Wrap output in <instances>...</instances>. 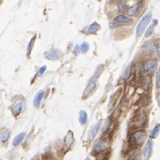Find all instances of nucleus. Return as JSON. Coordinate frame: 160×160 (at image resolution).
<instances>
[{
	"label": "nucleus",
	"instance_id": "1",
	"mask_svg": "<svg viewBox=\"0 0 160 160\" xmlns=\"http://www.w3.org/2000/svg\"><path fill=\"white\" fill-rule=\"evenodd\" d=\"M147 139V133L143 129H139L135 131L130 139H129V144L131 146H141Z\"/></svg>",
	"mask_w": 160,
	"mask_h": 160
},
{
	"label": "nucleus",
	"instance_id": "2",
	"mask_svg": "<svg viewBox=\"0 0 160 160\" xmlns=\"http://www.w3.org/2000/svg\"><path fill=\"white\" fill-rule=\"evenodd\" d=\"M151 16H152V13L151 12H148L146 14V15L141 19V21L139 22L137 30H136V34L137 36H141V34L144 33V31L146 30L148 24H149L150 20H151Z\"/></svg>",
	"mask_w": 160,
	"mask_h": 160
},
{
	"label": "nucleus",
	"instance_id": "3",
	"mask_svg": "<svg viewBox=\"0 0 160 160\" xmlns=\"http://www.w3.org/2000/svg\"><path fill=\"white\" fill-rule=\"evenodd\" d=\"M24 109H25V100H17L11 106L12 112L15 116H17L20 113H22L24 110Z\"/></svg>",
	"mask_w": 160,
	"mask_h": 160
},
{
	"label": "nucleus",
	"instance_id": "4",
	"mask_svg": "<svg viewBox=\"0 0 160 160\" xmlns=\"http://www.w3.org/2000/svg\"><path fill=\"white\" fill-rule=\"evenodd\" d=\"M63 56V54L60 50L58 49H52V50H49L47 51L45 54H44V57L49 60V61H58L62 58Z\"/></svg>",
	"mask_w": 160,
	"mask_h": 160
},
{
	"label": "nucleus",
	"instance_id": "5",
	"mask_svg": "<svg viewBox=\"0 0 160 160\" xmlns=\"http://www.w3.org/2000/svg\"><path fill=\"white\" fill-rule=\"evenodd\" d=\"M157 65H158V63H157L156 60H154V59H149V60H148V61L145 63V64H144V69H145L146 73H148V74H152V73L156 71Z\"/></svg>",
	"mask_w": 160,
	"mask_h": 160
},
{
	"label": "nucleus",
	"instance_id": "6",
	"mask_svg": "<svg viewBox=\"0 0 160 160\" xmlns=\"http://www.w3.org/2000/svg\"><path fill=\"white\" fill-rule=\"evenodd\" d=\"M153 141L151 139L148 140L147 142V145L143 150V158L145 160H149V158L151 157L152 155V151H153Z\"/></svg>",
	"mask_w": 160,
	"mask_h": 160
},
{
	"label": "nucleus",
	"instance_id": "7",
	"mask_svg": "<svg viewBox=\"0 0 160 160\" xmlns=\"http://www.w3.org/2000/svg\"><path fill=\"white\" fill-rule=\"evenodd\" d=\"M106 149H107V142L103 139H100L95 144V146L92 149V152H93V154H96V153L99 154V153L103 152Z\"/></svg>",
	"mask_w": 160,
	"mask_h": 160
},
{
	"label": "nucleus",
	"instance_id": "8",
	"mask_svg": "<svg viewBox=\"0 0 160 160\" xmlns=\"http://www.w3.org/2000/svg\"><path fill=\"white\" fill-rule=\"evenodd\" d=\"M113 21H114V23H117V24H131L133 22V20L131 18H129V16L123 15L116 16Z\"/></svg>",
	"mask_w": 160,
	"mask_h": 160
},
{
	"label": "nucleus",
	"instance_id": "9",
	"mask_svg": "<svg viewBox=\"0 0 160 160\" xmlns=\"http://www.w3.org/2000/svg\"><path fill=\"white\" fill-rule=\"evenodd\" d=\"M146 121H147V116H146V114L141 113V114H139V115H138L136 117V119H135V122H134L135 127H138V128L142 127V126L145 125Z\"/></svg>",
	"mask_w": 160,
	"mask_h": 160
},
{
	"label": "nucleus",
	"instance_id": "10",
	"mask_svg": "<svg viewBox=\"0 0 160 160\" xmlns=\"http://www.w3.org/2000/svg\"><path fill=\"white\" fill-rule=\"evenodd\" d=\"M44 90H40V91H38L36 93V95L34 98V102H33V104H34V106L35 108H39L40 107L41 102H42V100L44 99Z\"/></svg>",
	"mask_w": 160,
	"mask_h": 160
},
{
	"label": "nucleus",
	"instance_id": "11",
	"mask_svg": "<svg viewBox=\"0 0 160 160\" xmlns=\"http://www.w3.org/2000/svg\"><path fill=\"white\" fill-rule=\"evenodd\" d=\"M99 129H100V123L99 122L94 124V125H92L90 127V129L89 130V134H88L89 140H92L96 137V135H97V133L99 131Z\"/></svg>",
	"mask_w": 160,
	"mask_h": 160
},
{
	"label": "nucleus",
	"instance_id": "12",
	"mask_svg": "<svg viewBox=\"0 0 160 160\" xmlns=\"http://www.w3.org/2000/svg\"><path fill=\"white\" fill-rule=\"evenodd\" d=\"M96 89V81H95V80H90V82H89V84L87 85V87L85 88V90H84V97H87L89 94H90L94 90Z\"/></svg>",
	"mask_w": 160,
	"mask_h": 160
},
{
	"label": "nucleus",
	"instance_id": "13",
	"mask_svg": "<svg viewBox=\"0 0 160 160\" xmlns=\"http://www.w3.org/2000/svg\"><path fill=\"white\" fill-rule=\"evenodd\" d=\"M73 142H74L73 133L72 131H69V132H68V134H67V136H66V138H65V139H64L65 146H66L68 149H70V148H71V146L73 144Z\"/></svg>",
	"mask_w": 160,
	"mask_h": 160
},
{
	"label": "nucleus",
	"instance_id": "14",
	"mask_svg": "<svg viewBox=\"0 0 160 160\" xmlns=\"http://www.w3.org/2000/svg\"><path fill=\"white\" fill-rule=\"evenodd\" d=\"M24 138H25V133H20V134L16 135L15 138L13 139V146L16 147V146L20 145L23 142V140L24 139Z\"/></svg>",
	"mask_w": 160,
	"mask_h": 160
},
{
	"label": "nucleus",
	"instance_id": "15",
	"mask_svg": "<svg viewBox=\"0 0 160 160\" xmlns=\"http://www.w3.org/2000/svg\"><path fill=\"white\" fill-rule=\"evenodd\" d=\"M10 137V132L7 129H3L0 131V142L5 143L9 139Z\"/></svg>",
	"mask_w": 160,
	"mask_h": 160
},
{
	"label": "nucleus",
	"instance_id": "16",
	"mask_svg": "<svg viewBox=\"0 0 160 160\" xmlns=\"http://www.w3.org/2000/svg\"><path fill=\"white\" fill-rule=\"evenodd\" d=\"M100 29V25L98 23L95 22V23L91 24L89 26V28H88V34H96Z\"/></svg>",
	"mask_w": 160,
	"mask_h": 160
},
{
	"label": "nucleus",
	"instance_id": "17",
	"mask_svg": "<svg viewBox=\"0 0 160 160\" xmlns=\"http://www.w3.org/2000/svg\"><path fill=\"white\" fill-rule=\"evenodd\" d=\"M129 159L130 160H139L140 159V154L139 150L138 149H134L129 152Z\"/></svg>",
	"mask_w": 160,
	"mask_h": 160
},
{
	"label": "nucleus",
	"instance_id": "18",
	"mask_svg": "<svg viewBox=\"0 0 160 160\" xmlns=\"http://www.w3.org/2000/svg\"><path fill=\"white\" fill-rule=\"evenodd\" d=\"M88 120V114L85 110H80L79 114V121L81 125H85Z\"/></svg>",
	"mask_w": 160,
	"mask_h": 160
},
{
	"label": "nucleus",
	"instance_id": "19",
	"mask_svg": "<svg viewBox=\"0 0 160 160\" xmlns=\"http://www.w3.org/2000/svg\"><path fill=\"white\" fill-rule=\"evenodd\" d=\"M157 24H158V20H154V23H153L151 25L149 26V28L147 29V31H146V33H145V36H146V37L151 36V34H152L153 32H154V28H155V26L157 25Z\"/></svg>",
	"mask_w": 160,
	"mask_h": 160
},
{
	"label": "nucleus",
	"instance_id": "20",
	"mask_svg": "<svg viewBox=\"0 0 160 160\" xmlns=\"http://www.w3.org/2000/svg\"><path fill=\"white\" fill-rule=\"evenodd\" d=\"M139 6H140V4H137V5L131 6V7L128 10V14H129V15H136L137 13H138V10H139Z\"/></svg>",
	"mask_w": 160,
	"mask_h": 160
},
{
	"label": "nucleus",
	"instance_id": "21",
	"mask_svg": "<svg viewBox=\"0 0 160 160\" xmlns=\"http://www.w3.org/2000/svg\"><path fill=\"white\" fill-rule=\"evenodd\" d=\"M160 132V124L157 125L152 130H151V133H150V139H156L158 137V135L159 134Z\"/></svg>",
	"mask_w": 160,
	"mask_h": 160
},
{
	"label": "nucleus",
	"instance_id": "22",
	"mask_svg": "<svg viewBox=\"0 0 160 160\" xmlns=\"http://www.w3.org/2000/svg\"><path fill=\"white\" fill-rule=\"evenodd\" d=\"M35 40H36V36H34V37L31 39V41L29 42L28 46H27V56L30 55V54H31V52H32V50H33V48H34V45Z\"/></svg>",
	"mask_w": 160,
	"mask_h": 160
},
{
	"label": "nucleus",
	"instance_id": "23",
	"mask_svg": "<svg viewBox=\"0 0 160 160\" xmlns=\"http://www.w3.org/2000/svg\"><path fill=\"white\" fill-rule=\"evenodd\" d=\"M131 69H132V64H129V65L126 68V70H125L124 73L122 74V78H123V79L127 80V79H129V76L131 75Z\"/></svg>",
	"mask_w": 160,
	"mask_h": 160
},
{
	"label": "nucleus",
	"instance_id": "24",
	"mask_svg": "<svg viewBox=\"0 0 160 160\" xmlns=\"http://www.w3.org/2000/svg\"><path fill=\"white\" fill-rule=\"evenodd\" d=\"M80 53H82V54H86V53L89 51V49H90V45H89L88 43L84 42V43H82V44L80 45Z\"/></svg>",
	"mask_w": 160,
	"mask_h": 160
},
{
	"label": "nucleus",
	"instance_id": "25",
	"mask_svg": "<svg viewBox=\"0 0 160 160\" xmlns=\"http://www.w3.org/2000/svg\"><path fill=\"white\" fill-rule=\"evenodd\" d=\"M126 6H127V4L124 0H120L118 4V8H119V11L120 12H123L126 9Z\"/></svg>",
	"mask_w": 160,
	"mask_h": 160
},
{
	"label": "nucleus",
	"instance_id": "26",
	"mask_svg": "<svg viewBox=\"0 0 160 160\" xmlns=\"http://www.w3.org/2000/svg\"><path fill=\"white\" fill-rule=\"evenodd\" d=\"M45 71H46V66H45V65L40 67L39 70H38V75H39V76H42V75L45 73Z\"/></svg>",
	"mask_w": 160,
	"mask_h": 160
},
{
	"label": "nucleus",
	"instance_id": "27",
	"mask_svg": "<svg viewBox=\"0 0 160 160\" xmlns=\"http://www.w3.org/2000/svg\"><path fill=\"white\" fill-rule=\"evenodd\" d=\"M144 82H145V84L143 85L145 88H149V86L150 85V82H151V79H150V77H147L145 80H144Z\"/></svg>",
	"mask_w": 160,
	"mask_h": 160
},
{
	"label": "nucleus",
	"instance_id": "28",
	"mask_svg": "<svg viewBox=\"0 0 160 160\" xmlns=\"http://www.w3.org/2000/svg\"><path fill=\"white\" fill-rule=\"evenodd\" d=\"M73 53H74V54H76V55L80 54V49L79 44H76V45H75V47H74V49H73Z\"/></svg>",
	"mask_w": 160,
	"mask_h": 160
},
{
	"label": "nucleus",
	"instance_id": "29",
	"mask_svg": "<svg viewBox=\"0 0 160 160\" xmlns=\"http://www.w3.org/2000/svg\"><path fill=\"white\" fill-rule=\"evenodd\" d=\"M156 84H157L158 88H160V68L159 70H158V74H157V82H156Z\"/></svg>",
	"mask_w": 160,
	"mask_h": 160
},
{
	"label": "nucleus",
	"instance_id": "30",
	"mask_svg": "<svg viewBox=\"0 0 160 160\" xmlns=\"http://www.w3.org/2000/svg\"><path fill=\"white\" fill-rule=\"evenodd\" d=\"M157 53H158V55L160 57V43L157 44Z\"/></svg>",
	"mask_w": 160,
	"mask_h": 160
},
{
	"label": "nucleus",
	"instance_id": "31",
	"mask_svg": "<svg viewBox=\"0 0 160 160\" xmlns=\"http://www.w3.org/2000/svg\"><path fill=\"white\" fill-rule=\"evenodd\" d=\"M85 160H90V159H85Z\"/></svg>",
	"mask_w": 160,
	"mask_h": 160
}]
</instances>
